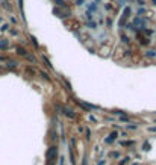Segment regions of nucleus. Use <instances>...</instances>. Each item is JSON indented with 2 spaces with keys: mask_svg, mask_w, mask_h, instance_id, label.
<instances>
[{
  "mask_svg": "<svg viewBox=\"0 0 156 165\" xmlns=\"http://www.w3.org/2000/svg\"><path fill=\"white\" fill-rule=\"evenodd\" d=\"M46 158H47V164H49V165H52V164L56 161V158H58V147L52 146V147L47 150V155H46Z\"/></svg>",
  "mask_w": 156,
  "mask_h": 165,
  "instance_id": "1",
  "label": "nucleus"
},
{
  "mask_svg": "<svg viewBox=\"0 0 156 165\" xmlns=\"http://www.w3.org/2000/svg\"><path fill=\"white\" fill-rule=\"evenodd\" d=\"M62 111H64V114H65L67 117H70V118H74V117H76V114H74L71 109H68V108H64Z\"/></svg>",
  "mask_w": 156,
  "mask_h": 165,
  "instance_id": "2",
  "label": "nucleus"
},
{
  "mask_svg": "<svg viewBox=\"0 0 156 165\" xmlns=\"http://www.w3.org/2000/svg\"><path fill=\"white\" fill-rule=\"evenodd\" d=\"M8 47H9L8 39H0V50H5V49H8Z\"/></svg>",
  "mask_w": 156,
  "mask_h": 165,
  "instance_id": "3",
  "label": "nucleus"
},
{
  "mask_svg": "<svg viewBox=\"0 0 156 165\" xmlns=\"http://www.w3.org/2000/svg\"><path fill=\"white\" fill-rule=\"evenodd\" d=\"M117 136H118V133H117V132H114V133H111V136H109V138L106 139V143H112V141H114V139H117Z\"/></svg>",
  "mask_w": 156,
  "mask_h": 165,
  "instance_id": "4",
  "label": "nucleus"
},
{
  "mask_svg": "<svg viewBox=\"0 0 156 165\" xmlns=\"http://www.w3.org/2000/svg\"><path fill=\"white\" fill-rule=\"evenodd\" d=\"M17 53L18 55H21V56H26L27 53H26V50L23 49V47H17Z\"/></svg>",
  "mask_w": 156,
  "mask_h": 165,
  "instance_id": "5",
  "label": "nucleus"
},
{
  "mask_svg": "<svg viewBox=\"0 0 156 165\" xmlns=\"http://www.w3.org/2000/svg\"><path fill=\"white\" fill-rule=\"evenodd\" d=\"M109 156H111V158H120V153H118V152H111Z\"/></svg>",
  "mask_w": 156,
  "mask_h": 165,
  "instance_id": "6",
  "label": "nucleus"
},
{
  "mask_svg": "<svg viewBox=\"0 0 156 165\" xmlns=\"http://www.w3.org/2000/svg\"><path fill=\"white\" fill-rule=\"evenodd\" d=\"M129 161H130V159H129V158H124V159H123V161H121V162H120V164H118V165H126V164H127V162H129Z\"/></svg>",
  "mask_w": 156,
  "mask_h": 165,
  "instance_id": "7",
  "label": "nucleus"
},
{
  "mask_svg": "<svg viewBox=\"0 0 156 165\" xmlns=\"http://www.w3.org/2000/svg\"><path fill=\"white\" fill-rule=\"evenodd\" d=\"M147 56H150V58L153 56V58H155V56H156V52H155V50H150V52L147 53Z\"/></svg>",
  "mask_w": 156,
  "mask_h": 165,
  "instance_id": "8",
  "label": "nucleus"
},
{
  "mask_svg": "<svg viewBox=\"0 0 156 165\" xmlns=\"http://www.w3.org/2000/svg\"><path fill=\"white\" fill-rule=\"evenodd\" d=\"M59 165H65V158H64V156L59 158Z\"/></svg>",
  "mask_w": 156,
  "mask_h": 165,
  "instance_id": "9",
  "label": "nucleus"
},
{
  "mask_svg": "<svg viewBox=\"0 0 156 165\" xmlns=\"http://www.w3.org/2000/svg\"><path fill=\"white\" fill-rule=\"evenodd\" d=\"M144 150H146V152H149V150H150V146H149V143H146V144H144Z\"/></svg>",
  "mask_w": 156,
  "mask_h": 165,
  "instance_id": "10",
  "label": "nucleus"
},
{
  "mask_svg": "<svg viewBox=\"0 0 156 165\" xmlns=\"http://www.w3.org/2000/svg\"><path fill=\"white\" fill-rule=\"evenodd\" d=\"M15 65H17V62H9V67H11V68H14Z\"/></svg>",
  "mask_w": 156,
  "mask_h": 165,
  "instance_id": "11",
  "label": "nucleus"
},
{
  "mask_svg": "<svg viewBox=\"0 0 156 165\" xmlns=\"http://www.w3.org/2000/svg\"><path fill=\"white\" fill-rule=\"evenodd\" d=\"M55 2H58V5H64V3H62V0H55Z\"/></svg>",
  "mask_w": 156,
  "mask_h": 165,
  "instance_id": "12",
  "label": "nucleus"
},
{
  "mask_svg": "<svg viewBox=\"0 0 156 165\" xmlns=\"http://www.w3.org/2000/svg\"><path fill=\"white\" fill-rule=\"evenodd\" d=\"M133 165H138V164H133Z\"/></svg>",
  "mask_w": 156,
  "mask_h": 165,
  "instance_id": "13",
  "label": "nucleus"
}]
</instances>
